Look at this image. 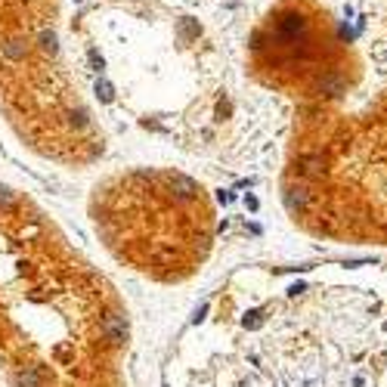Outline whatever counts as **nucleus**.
<instances>
[{
    "instance_id": "obj_1",
    "label": "nucleus",
    "mask_w": 387,
    "mask_h": 387,
    "mask_svg": "<svg viewBox=\"0 0 387 387\" xmlns=\"http://www.w3.org/2000/svg\"><path fill=\"white\" fill-rule=\"evenodd\" d=\"M251 50L273 84L322 102L341 99L359 72L347 28L319 0H279Z\"/></svg>"
}]
</instances>
